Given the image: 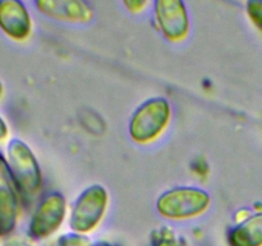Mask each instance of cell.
Wrapping results in <instances>:
<instances>
[{
  "mask_svg": "<svg viewBox=\"0 0 262 246\" xmlns=\"http://www.w3.org/2000/svg\"><path fill=\"white\" fill-rule=\"evenodd\" d=\"M5 160L17 191L25 197H35L42 186V174L30 146L19 138H13L7 146Z\"/></svg>",
  "mask_w": 262,
  "mask_h": 246,
  "instance_id": "1",
  "label": "cell"
},
{
  "mask_svg": "<svg viewBox=\"0 0 262 246\" xmlns=\"http://www.w3.org/2000/svg\"><path fill=\"white\" fill-rule=\"evenodd\" d=\"M210 195L204 189L179 186L163 192L156 200V210L168 219H189L201 215L210 207Z\"/></svg>",
  "mask_w": 262,
  "mask_h": 246,
  "instance_id": "2",
  "label": "cell"
},
{
  "mask_svg": "<svg viewBox=\"0 0 262 246\" xmlns=\"http://www.w3.org/2000/svg\"><path fill=\"white\" fill-rule=\"evenodd\" d=\"M171 117L170 104L165 97L156 96L146 100L133 112L129 120V135L138 144H148L156 140Z\"/></svg>",
  "mask_w": 262,
  "mask_h": 246,
  "instance_id": "3",
  "label": "cell"
},
{
  "mask_svg": "<svg viewBox=\"0 0 262 246\" xmlns=\"http://www.w3.org/2000/svg\"><path fill=\"white\" fill-rule=\"evenodd\" d=\"M109 201L106 189L101 184H92L79 194L71 210L69 227L73 232H91L104 217Z\"/></svg>",
  "mask_w": 262,
  "mask_h": 246,
  "instance_id": "4",
  "label": "cell"
},
{
  "mask_svg": "<svg viewBox=\"0 0 262 246\" xmlns=\"http://www.w3.org/2000/svg\"><path fill=\"white\" fill-rule=\"evenodd\" d=\"M67 214V202L60 192H50L36 207L30 223L28 235L33 240L50 237L59 230Z\"/></svg>",
  "mask_w": 262,
  "mask_h": 246,
  "instance_id": "5",
  "label": "cell"
},
{
  "mask_svg": "<svg viewBox=\"0 0 262 246\" xmlns=\"http://www.w3.org/2000/svg\"><path fill=\"white\" fill-rule=\"evenodd\" d=\"M154 9L156 23L168 40L177 43L187 37L189 32V18L183 2L158 0L154 3Z\"/></svg>",
  "mask_w": 262,
  "mask_h": 246,
  "instance_id": "6",
  "label": "cell"
},
{
  "mask_svg": "<svg viewBox=\"0 0 262 246\" xmlns=\"http://www.w3.org/2000/svg\"><path fill=\"white\" fill-rule=\"evenodd\" d=\"M19 217L17 189L8 169L7 160L0 155V237L14 231Z\"/></svg>",
  "mask_w": 262,
  "mask_h": 246,
  "instance_id": "7",
  "label": "cell"
},
{
  "mask_svg": "<svg viewBox=\"0 0 262 246\" xmlns=\"http://www.w3.org/2000/svg\"><path fill=\"white\" fill-rule=\"evenodd\" d=\"M0 30L14 41H25L32 32V19L18 0H0Z\"/></svg>",
  "mask_w": 262,
  "mask_h": 246,
  "instance_id": "8",
  "label": "cell"
},
{
  "mask_svg": "<svg viewBox=\"0 0 262 246\" xmlns=\"http://www.w3.org/2000/svg\"><path fill=\"white\" fill-rule=\"evenodd\" d=\"M42 14L66 22H89L94 17L91 5L81 0H38L35 3Z\"/></svg>",
  "mask_w": 262,
  "mask_h": 246,
  "instance_id": "9",
  "label": "cell"
},
{
  "mask_svg": "<svg viewBox=\"0 0 262 246\" xmlns=\"http://www.w3.org/2000/svg\"><path fill=\"white\" fill-rule=\"evenodd\" d=\"M232 246H262V212L238 223L229 233Z\"/></svg>",
  "mask_w": 262,
  "mask_h": 246,
  "instance_id": "10",
  "label": "cell"
},
{
  "mask_svg": "<svg viewBox=\"0 0 262 246\" xmlns=\"http://www.w3.org/2000/svg\"><path fill=\"white\" fill-rule=\"evenodd\" d=\"M45 246H91V240L81 233H64Z\"/></svg>",
  "mask_w": 262,
  "mask_h": 246,
  "instance_id": "11",
  "label": "cell"
},
{
  "mask_svg": "<svg viewBox=\"0 0 262 246\" xmlns=\"http://www.w3.org/2000/svg\"><path fill=\"white\" fill-rule=\"evenodd\" d=\"M246 9L253 25L262 31V0H251L246 4Z\"/></svg>",
  "mask_w": 262,
  "mask_h": 246,
  "instance_id": "12",
  "label": "cell"
},
{
  "mask_svg": "<svg viewBox=\"0 0 262 246\" xmlns=\"http://www.w3.org/2000/svg\"><path fill=\"white\" fill-rule=\"evenodd\" d=\"M146 4H147V3L142 2V0H132V2H130V0H127V2H124L125 7L133 13L141 12V10L146 7Z\"/></svg>",
  "mask_w": 262,
  "mask_h": 246,
  "instance_id": "13",
  "label": "cell"
},
{
  "mask_svg": "<svg viewBox=\"0 0 262 246\" xmlns=\"http://www.w3.org/2000/svg\"><path fill=\"white\" fill-rule=\"evenodd\" d=\"M3 246H33L30 242H27L26 240L19 237H9L8 240H5V242L3 243Z\"/></svg>",
  "mask_w": 262,
  "mask_h": 246,
  "instance_id": "14",
  "label": "cell"
},
{
  "mask_svg": "<svg viewBox=\"0 0 262 246\" xmlns=\"http://www.w3.org/2000/svg\"><path fill=\"white\" fill-rule=\"evenodd\" d=\"M8 135H9V128H8L7 122L0 117V144L7 140Z\"/></svg>",
  "mask_w": 262,
  "mask_h": 246,
  "instance_id": "15",
  "label": "cell"
},
{
  "mask_svg": "<svg viewBox=\"0 0 262 246\" xmlns=\"http://www.w3.org/2000/svg\"><path fill=\"white\" fill-rule=\"evenodd\" d=\"M91 246H113V245H110V243H107V242H97V243H95V245H91Z\"/></svg>",
  "mask_w": 262,
  "mask_h": 246,
  "instance_id": "16",
  "label": "cell"
},
{
  "mask_svg": "<svg viewBox=\"0 0 262 246\" xmlns=\"http://www.w3.org/2000/svg\"><path fill=\"white\" fill-rule=\"evenodd\" d=\"M3 92H4V89H3V85H2V82H0V99H2V96H3Z\"/></svg>",
  "mask_w": 262,
  "mask_h": 246,
  "instance_id": "17",
  "label": "cell"
},
{
  "mask_svg": "<svg viewBox=\"0 0 262 246\" xmlns=\"http://www.w3.org/2000/svg\"><path fill=\"white\" fill-rule=\"evenodd\" d=\"M0 246H2V243H0Z\"/></svg>",
  "mask_w": 262,
  "mask_h": 246,
  "instance_id": "18",
  "label": "cell"
}]
</instances>
